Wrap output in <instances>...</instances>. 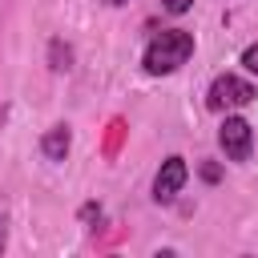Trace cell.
Segmentation results:
<instances>
[{
    "label": "cell",
    "mask_w": 258,
    "mask_h": 258,
    "mask_svg": "<svg viewBox=\"0 0 258 258\" xmlns=\"http://www.w3.org/2000/svg\"><path fill=\"white\" fill-rule=\"evenodd\" d=\"M69 145H73V133H69V125H52V129L44 133V141H40V149H44V157H48V161H64Z\"/></svg>",
    "instance_id": "cell-5"
},
{
    "label": "cell",
    "mask_w": 258,
    "mask_h": 258,
    "mask_svg": "<svg viewBox=\"0 0 258 258\" xmlns=\"http://www.w3.org/2000/svg\"><path fill=\"white\" fill-rule=\"evenodd\" d=\"M189 56H194V36H189L185 28H165V32H157V36L149 40V48H145V73H153V77L173 73V69H181Z\"/></svg>",
    "instance_id": "cell-1"
},
{
    "label": "cell",
    "mask_w": 258,
    "mask_h": 258,
    "mask_svg": "<svg viewBox=\"0 0 258 258\" xmlns=\"http://www.w3.org/2000/svg\"><path fill=\"white\" fill-rule=\"evenodd\" d=\"M4 242H8V202L0 198V254H4Z\"/></svg>",
    "instance_id": "cell-7"
},
{
    "label": "cell",
    "mask_w": 258,
    "mask_h": 258,
    "mask_svg": "<svg viewBox=\"0 0 258 258\" xmlns=\"http://www.w3.org/2000/svg\"><path fill=\"white\" fill-rule=\"evenodd\" d=\"M109 4H113V8H121V4H125V0H109Z\"/></svg>",
    "instance_id": "cell-11"
},
{
    "label": "cell",
    "mask_w": 258,
    "mask_h": 258,
    "mask_svg": "<svg viewBox=\"0 0 258 258\" xmlns=\"http://www.w3.org/2000/svg\"><path fill=\"white\" fill-rule=\"evenodd\" d=\"M242 64H246L250 73H258V44H250V48L242 52Z\"/></svg>",
    "instance_id": "cell-8"
},
{
    "label": "cell",
    "mask_w": 258,
    "mask_h": 258,
    "mask_svg": "<svg viewBox=\"0 0 258 258\" xmlns=\"http://www.w3.org/2000/svg\"><path fill=\"white\" fill-rule=\"evenodd\" d=\"M48 60H52L56 73H64V69H73V48H69L64 40H52V44H48Z\"/></svg>",
    "instance_id": "cell-6"
},
{
    "label": "cell",
    "mask_w": 258,
    "mask_h": 258,
    "mask_svg": "<svg viewBox=\"0 0 258 258\" xmlns=\"http://www.w3.org/2000/svg\"><path fill=\"white\" fill-rule=\"evenodd\" d=\"M185 161L181 157H165L161 161V169H157V177H153V198L157 202H173V194L185 185Z\"/></svg>",
    "instance_id": "cell-4"
},
{
    "label": "cell",
    "mask_w": 258,
    "mask_h": 258,
    "mask_svg": "<svg viewBox=\"0 0 258 258\" xmlns=\"http://www.w3.org/2000/svg\"><path fill=\"white\" fill-rule=\"evenodd\" d=\"M161 4H165V8H169V12H185V8H189V4H194V0H161Z\"/></svg>",
    "instance_id": "cell-10"
},
{
    "label": "cell",
    "mask_w": 258,
    "mask_h": 258,
    "mask_svg": "<svg viewBox=\"0 0 258 258\" xmlns=\"http://www.w3.org/2000/svg\"><path fill=\"white\" fill-rule=\"evenodd\" d=\"M250 101H254V89H250L246 81H238V77H230V73H226V77H218V81L210 85V101H206V105H210L214 113H222V109L250 105Z\"/></svg>",
    "instance_id": "cell-2"
},
{
    "label": "cell",
    "mask_w": 258,
    "mask_h": 258,
    "mask_svg": "<svg viewBox=\"0 0 258 258\" xmlns=\"http://www.w3.org/2000/svg\"><path fill=\"white\" fill-rule=\"evenodd\" d=\"M218 141H222V149H226L230 161H246V157H250V145H254V133H250V125H246L242 117H226Z\"/></svg>",
    "instance_id": "cell-3"
},
{
    "label": "cell",
    "mask_w": 258,
    "mask_h": 258,
    "mask_svg": "<svg viewBox=\"0 0 258 258\" xmlns=\"http://www.w3.org/2000/svg\"><path fill=\"white\" fill-rule=\"evenodd\" d=\"M202 177H206V181H218V177H222V169H218L214 161H206V165H202Z\"/></svg>",
    "instance_id": "cell-9"
}]
</instances>
